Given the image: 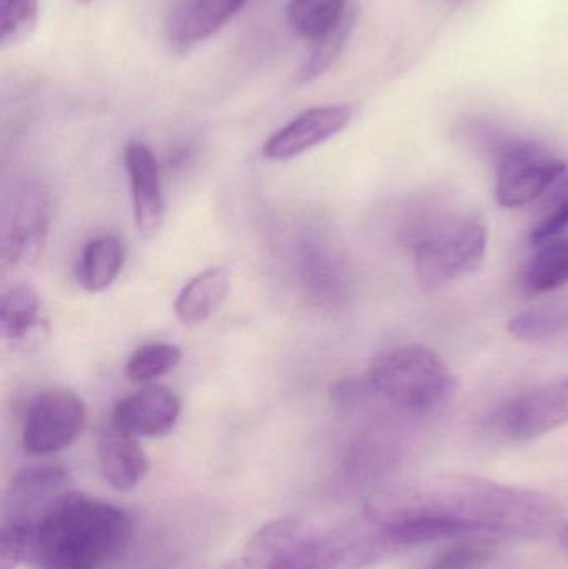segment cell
I'll use <instances>...</instances> for the list:
<instances>
[{"label":"cell","mask_w":568,"mask_h":569,"mask_svg":"<svg viewBox=\"0 0 568 569\" xmlns=\"http://www.w3.org/2000/svg\"><path fill=\"white\" fill-rule=\"evenodd\" d=\"M366 517L382 527L442 520L466 533L542 538L559 527L562 503L542 491L470 475H439L370 498Z\"/></svg>","instance_id":"cell-1"},{"label":"cell","mask_w":568,"mask_h":569,"mask_svg":"<svg viewBox=\"0 0 568 569\" xmlns=\"http://www.w3.org/2000/svg\"><path fill=\"white\" fill-rule=\"evenodd\" d=\"M399 553L380 525L320 530L299 518H279L260 528L243 550L252 569H369Z\"/></svg>","instance_id":"cell-2"},{"label":"cell","mask_w":568,"mask_h":569,"mask_svg":"<svg viewBox=\"0 0 568 569\" xmlns=\"http://www.w3.org/2000/svg\"><path fill=\"white\" fill-rule=\"evenodd\" d=\"M132 537L127 511L70 490L29 533L36 569H102L122 557Z\"/></svg>","instance_id":"cell-3"},{"label":"cell","mask_w":568,"mask_h":569,"mask_svg":"<svg viewBox=\"0 0 568 569\" xmlns=\"http://www.w3.org/2000/svg\"><path fill=\"white\" fill-rule=\"evenodd\" d=\"M367 383L377 395L413 415L430 413L456 390L446 361L423 345H406L379 355Z\"/></svg>","instance_id":"cell-4"},{"label":"cell","mask_w":568,"mask_h":569,"mask_svg":"<svg viewBox=\"0 0 568 569\" xmlns=\"http://www.w3.org/2000/svg\"><path fill=\"white\" fill-rule=\"evenodd\" d=\"M412 249L419 282L426 288L442 287L482 263L486 227L474 219L430 220L413 232Z\"/></svg>","instance_id":"cell-5"},{"label":"cell","mask_w":568,"mask_h":569,"mask_svg":"<svg viewBox=\"0 0 568 569\" xmlns=\"http://www.w3.org/2000/svg\"><path fill=\"white\" fill-rule=\"evenodd\" d=\"M497 167L496 199L506 209L529 206L567 173L566 162L537 143L502 140L494 152Z\"/></svg>","instance_id":"cell-6"},{"label":"cell","mask_w":568,"mask_h":569,"mask_svg":"<svg viewBox=\"0 0 568 569\" xmlns=\"http://www.w3.org/2000/svg\"><path fill=\"white\" fill-rule=\"evenodd\" d=\"M86 405L70 390H49L30 403L23 425V450L47 457L69 448L82 433Z\"/></svg>","instance_id":"cell-7"},{"label":"cell","mask_w":568,"mask_h":569,"mask_svg":"<svg viewBox=\"0 0 568 569\" xmlns=\"http://www.w3.org/2000/svg\"><path fill=\"white\" fill-rule=\"evenodd\" d=\"M49 232V203L39 187L27 186L13 192L3 209L0 232L2 267L29 266L42 253Z\"/></svg>","instance_id":"cell-8"},{"label":"cell","mask_w":568,"mask_h":569,"mask_svg":"<svg viewBox=\"0 0 568 569\" xmlns=\"http://www.w3.org/2000/svg\"><path fill=\"white\" fill-rule=\"evenodd\" d=\"M568 423V377L557 378L510 401L497 417L507 440L524 443Z\"/></svg>","instance_id":"cell-9"},{"label":"cell","mask_w":568,"mask_h":569,"mask_svg":"<svg viewBox=\"0 0 568 569\" xmlns=\"http://www.w3.org/2000/svg\"><path fill=\"white\" fill-rule=\"evenodd\" d=\"M73 490L69 473L56 465L30 467L17 473L3 498L2 523L29 531Z\"/></svg>","instance_id":"cell-10"},{"label":"cell","mask_w":568,"mask_h":569,"mask_svg":"<svg viewBox=\"0 0 568 569\" xmlns=\"http://www.w3.org/2000/svg\"><path fill=\"white\" fill-rule=\"evenodd\" d=\"M350 120L349 106L313 107L277 130L263 146V157L272 162L296 159L339 136Z\"/></svg>","instance_id":"cell-11"},{"label":"cell","mask_w":568,"mask_h":569,"mask_svg":"<svg viewBox=\"0 0 568 569\" xmlns=\"http://www.w3.org/2000/svg\"><path fill=\"white\" fill-rule=\"evenodd\" d=\"M182 413L179 397L162 385H147L122 398L112 411V427L133 437H162Z\"/></svg>","instance_id":"cell-12"},{"label":"cell","mask_w":568,"mask_h":569,"mask_svg":"<svg viewBox=\"0 0 568 569\" xmlns=\"http://www.w3.org/2000/svg\"><path fill=\"white\" fill-rule=\"evenodd\" d=\"M137 229L143 239H152L162 229L166 217L159 163L146 143L132 140L123 152Z\"/></svg>","instance_id":"cell-13"},{"label":"cell","mask_w":568,"mask_h":569,"mask_svg":"<svg viewBox=\"0 0 568 569\" xmlns=\"http://www.w3.org/2000/svg\"><path fill=\"white\" fill-rule=\"evenodd\" d=\"M103 480L117 491H130L149 473V458L137 437L110 425L97 441Z\"/></svg>","instance_id":"cell-14"},{"label":"cell","mask_w":568,"mask_h":569,"mask_svg":"<svg viewBox=\"0 0 568 569\" xmlns=\"http://www.w3.org/2000/svg\"><path fill=\"white\" fill-rule=\"evenodd\" d=\"M230 276L223 269H209L193 277L177 295L173 310L186 327L209 320L229 297Z\"/></svg>","instance_id":"cell-15"},{"label":"cell","mask_w":568,"mask_h":569,"mask_svg":"<svg viewBox=\"0 0 568 569\" xmlns=\"http://www.w3.org/2000/svg\"><path fill=\"white\" fill-rule=\"evenodd\" d=\"M126 246L113 233L93 237L83 247L77 266V282L83 290L99 293L107 290L122 272Z\"/></svg>","instance_id":"cell-16"},{"label":"cell","mask_w":568,"mask_h":569,"mask_svg":"<svg viewBox=\"0 0 568 569\" xmlns=\"http://www.w3.org/2000/svg\"><path fill=\"white\" fill-rule=\"evenodd\" d=\"M247 2L249 0H190L173 22V42L190 47L209 39Z\"/></svg>","instance_id":"cell-17"},{"label":"cell","mask_w":568,"mask_h":569,"mask_svg":"<svg viewBox=\"0 0 568 569\" xmlns=\"http://www.w3.org/2000/svg\"><path fill=\"white\" fill-rule=\"evenodd\" d=\"M302 279L310 297L320 307H337L349 293V279L342 262L326 249H313L302 257Z\"/></svg>","instance_id":"cell-18"},{"label":"cell","mask_w":568,"mask_h":569,"mask_svg":"<svg viewBox=\"0 0 568 569\" xmlns=\"http://www.w3.org/2000/svg\"><path fill=\"white\" fill-rule=\"evenodd\" d=\"M350 10L349 0H290L287 22L300 37L316 43L339 29Z\"/></svg>","instance_id":"cell-19"},{"label":"cell","mask_w":568,"mask_h":569,"mask_svg":"<svg viewBox=\"0 0 568 569\" xmlns=\"http://www.w3.org/2000/svg\"><path fill=\"white\" fill-rule=\"evenodd\" d=\"M522 272L527 293H549L568 283V237L540 243Z\"/></svg>","instance_id":"cell-20"},{"label":"cell","mask_w":568,"mask_h":569,"mask_svg":"<svg viewBox=\"0 0 568 569\" xmlns=\"http://www.w3.org/2000/svg\"><path fill=\"white\" fill-rule=\"evenodd\" d=\"M499 543L487 533L452 538L423 569H487L496 560Z\"/></svg>","instance_id":"cell-21"},{"label":"cell","mask_w":568,"mask_h":569,"mask_svg":"<svg viewBox=\"0 0 568 569\" xmlns=\"http://www.w3.org/2000/svg\"><path fill=\"white\" fill-rule=\"evenodd\" d=\"M40 320V298L33 288L17 284L0 300V330L6 340H23Z\"/></svg>","instance_id":"cell-22"},{"label":"cell","mask_w":568,"mask_h":569,"mask_svg":"<svg viewBox=\"0 0 568 569\" xmlns=\"http://www.w3.org/2000/svg\"><path fill=\"white\" fill-rule=\"evenodd\" d=\"M182 350L172 343H147L137 348L127 361L126 373L133 383H149L176 370Z\"/></svg>","instance_id":"cell-23"},{"label":"cell","mask_w":568,"mask_h":569,"mask_svg":"<svg viewBox=\"0 0 568 569\" xmlns=\"http://www.w3.org/2000/svg\"><path fill=\"white\" fill-rule=\"evenodd\" d=\"M353 23H356V10L352 9L339 29L333 30L326 39L313 43L312 53H310L309 59L302 63L299 72H297L296 82L299 83V86L313 82V80L322 77L323 73L333 66V62H336L340 53H342L347 40H349Z\"/></svg>","instance_id":"cell-24"},{"label":"cell","mask_w":568,"mask_h":569,"mask_svg":"<svg viewBox=\"0 0 568 569\" xmlns=\"http://www.w3.org/2000/svg\"><path fill=\"white\" fill-rule=\"evenodd\" d=\"M568 328V310L539 308L526 310L510 318L509 331L519 340L536 341L559 335Z\"/></svg>","instance_id":"cell-25"},{"label":"cell","mask_w":568,"mask_h":569,"mask_svg":"<svg viewBox=\"0 0 568 569\" xmlns=\"http://www.w3.org/2000/svg\"><path fill=\"white\" fill-rule=\"evenodd\" d=\"M39 0H0V43L2 49L26 39L37 26Z\"/></svg>","instance_id":"cell-26"},{"label":"cell","mask_w":568,"mask_h":569,"mask_svg":"<svg viewBox=\"0 0 568 569\" xmlns=\"http://www.w3.org/2000/svg\"><path fill=\"white\" fill-rule=\"evenodd\" d=\"M559 192L554 197L552 206L547 209V212L537 220L534 229L530 230V242L534 246H540V243L547 242V240L554 239L559 236L564 229L568 226V180L562 182L559 187Z\"/></svg>","instance_id":"cell-27"},{"label":"cell","mask_w":568,"mask_h":569,"mask_svg":"<svg viewBox=\"0 0 568 569\" xmlns=\"http://www.w3.org/2000/svg\"><path fill=\"white\" fill-rule=\"evenodd\" d=\"M220 569H252L249 567V565L246 563V561L240 558V560L232 561V563L226 565V567Z\"/></svg>","instance_id":"cell-28"},{"label":"cell","mask_w":568,"mask_h":569,"mask_svg":"<svg viewBox=\"0 0 568 569\" xmlns=\"http://www.w3.org/2000/svg\"><path fill=\"white\" fill-rule=\"evenodd\" d=\"M560 538H562L564 548H566V551L568 553V521L566 523V527L562 528V535H560Z\"/></svg>","instance_id":"cell-29"},{"label":"cell","mask_w":568,"mask_h":569,"mask_svg":"<svg viewBox=\"0 0 568 569\" xmlns=\"http://www.w3.org/2000/svg\"><path fill=\"white\" fill-rule=\"evenodd\" d=\"M77 2H80V3H89V2H92V0H77Z\"/></svg>","instance_id":"cell-30"}]
</instances>
